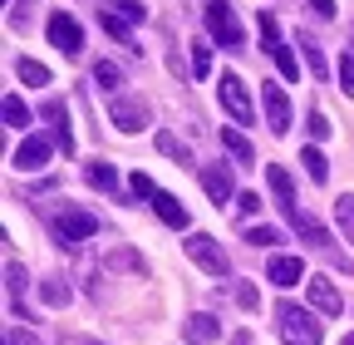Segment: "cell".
I'll list each match as a JSON object with an SVG mask.
<instances>
[{
  "instance_id": "1",
  "label": "cell",
  "mask_w": 354,
  "mask_h": 345,
  "mask_svg": "<svg viewBox=\"0 0 354 345\" xmlns=\"http://www.w3.org/2000/svg\"><path fill=\"white\" fill-rule=\"evenodd\" d=\"M207 30H212V39L221 50H241L246 45V35L236 25V10L227 6V0H212V6H207Z\"/></svg>"
},
{
  "instance_id": "2",
  "label": "cell",
  "mask_w": 354,
  "mask_h": 345,
  "mask_svg": "<svg viewBox=\"0 0 354 345\" xmlns=\"http://www.w3.org/2000/svg\"><path fill=\"white\" fill-rule=\"evenodd\" d=\"M216 99H221V109H227L236 123H251V118H256L251 94H246V79H241V74H232V69L216 79Z\"/></svg>"
},
{
  "instance_id": "3",
  "label": "cell",
  "mask_w": 354,
  "mask_h": 345,
  "mask_svg": "<svg viewBox=\"0 0 354 345\" xmlns=\"http://www.w3.org/2000/svg\"><path fill=\"white\" fill-rule=\"evenodd\" d=\"M183 251L192 256V262H197L207 276H227V272H232L227 251H221V247H216V237H207V232H192V237L183 242Z\"/></svg>"
},
{
  "instance_id": "4",
  "label": "cell",
  "mask_w": 354,
  "mask_h": 345,
  "mask_svg": "<svg viewBox=\"0 0 354 345\" xmlns=\"http://www.w3.org/2000/svg\"><path fill=\"white\" fill-rule=\"evenodd\" d=\"M261 39H266V55L281 64V74H286V79H300V60L290 55V45L281 39V25H276L271 10H261Z\"/></svg>"
},
{
  "instance_id": "5",
  "label": "cell",
  "mask_w": 354,
  "mask_h": 345,
  "mask_svg": "<svg viewBox=\"0 0 354 345\" xmlns=\"http://www.w3.org/2000/svg\"><path fill=\"white\" fill-rule=\"evenodd\" d=\"M281 335H286V345H320V321L310 311L281 306Z\"/></svg>"
},
{
  "instance_id": "6",
  "label": "cell",
  "mask_w": 354,
  "mask_h": 345,
  "mask_svg": "<svg viewBox=\"0 0 354 345\" xmlns=\"http://www.w3.org/2000/svg\"><path fill=\"white\" fill-rule=\"evenodd\" d=\"M94 232H99V218H94V212L64 207L59 218H55V237H59V242H88Z\"/></svg>"
},
{
  "instance_id": "7",
  "label": "cell",
  "mask_w": 354,
  "mask_h": 345,
  "mask_svg": "<svg viewBox=\"0 0 354 345\" xmlns=\"http://www.w3.org/2000/svg\"><path fill=\"white\" fill-rule=\"evenodd\" d=\"M44 30H50V45H55L59 55H79V50H84V30H79V20H74V15L55 10Z\"/></svg>"
},
{
  "instance_id": "8",
  "label": "cell",
  "mask_w": 354,
  "mask_h": 345,
  "mask_svg": "<svg viewBox=\"0 0 354 345\" xmlns=\"http://www.w3.org/2000/svg\"><path fill=\"white\" fill-rule=\"evenodd\" d=\"M261 104H266V123L271 134H290V99L281 84H261Z\"/></svg>"
},
{
  "instance_id": "9",
  "label": "cell",
  "mask_w": 354,
  "mask_h": 345,
  "mask_svg": "<svg viewBox=\"0 0 354 345\" xmlns=\"http://www.w3.org/2000/svg\"><path fill=\"white\" fill-rule=\"evenodd\" d=\"M55 153V139H44V134H25V143L15 148V168L20 172H39L44 163H50Z\"/></svg>"
},
{
  "instance_id": "10",
  "label": "cell",
  "mask_w": 354,
  "mask_h": 345,
  "mask_svg": "<svg viewBox=\"0 0 354 345\" xmlns=\"http://www.w3.org/2000/svg\"><path fill=\"white\" fill-rule=\"evenodd\" d=\"M305 296H310V306H315L320 316H339L344 311V301H339V291H335L330 276H310L305 281Z\"/></svg>"
},
{
  "instance_id": "11",
  "label": "cell",
  "mask_w": 354,
  "mask_h": 345,
  "mask_svg": "<svg viewBox=\"0 0 354 345\" xmlns=\"http://www.w3.org/2000/svg\"><path fill=\"white\" fill-rule=\"evenodd\" d=\"M109 118L123 128V134H138V128L148 123V109H143L138 99H113V104H109Z\"/></svg>"
},
{
  "instance_id": "12",
  "label": "cell",
  "mask_w": 354,
  "mask_h": 345,
  "mask_svg": "<svg viewBox=\"0 0 354 345\" xmlns=\"http://www.w3.org/2000/svg\"><path fill=\"white\" fill-rule=\"evenodd\" d=\"M300 276H305L300 256H271V267H266V281H271V286H281V291L300 286Z\"/></svg>"
},
{
  "instance_id": "13",
  "label": "cell",
  "mask_w": 354,
  "mask_h": 345,
  "mask_svg": "<svg viewBox=\"0 0 354 345\" xmlns=\"http://www.w3.org/2000/svg\"><path fill=\"white\" fill-rule=\"evenodd\" d=\"M266 183H271V193H276V202L286 207V218L295 222V212H300V207H295V188H290V172H286L281 163H271V168H266Z\"/></svg>"
},
{
  "instance_id": "14",
  "label": "cell",
  "mask_w": 354,
  "mask_h": 345,
  "mask_svg": "<svg viewBox=\"0 0 354 345\" xmlns=\"http://www.w3.org/2000/svg\"><path fill=\"white\" fill-rule=\"evenodd\" d=\"M202 188H207V197L221 207V202H227L232 193H236V183H232V172L227 168H221V163H212V168H202Z\"/></svg>"
},
{
  "instance_id": "15",
  "label": "cell",
  "mask_w": 354,
  "mask_h": 345,
  "mask_svg": "<svg viewBox=\"0 0 354 345\" xmlns=\"http://www.w3.org/2000/svg\"><path fill=\"white\" fill-rule=\"evenodd\" d=\"M153 212H158V218H162L172 232H183V227H187V207L177 202L172 193H153Z\"/></svg>"
},
{
  "instance_id": "16",
  "label": "cell",
  "mask_w": 354,
  "mask_h": 345,
  "mask_svg": "<svg viewBox=\"0 0 354 345\" xmlns=\"http://www.w3.org/2000/svg\"><path fill=\"white\" fill-rule=\"evenodd\" d=\"M44 118L55 123V143H64V153H74V134H69V114H64V104L50 99V104H44Z\"/></svg>"
},
{
  "instance_id": "17",
  "label": "cell",
  "mask_w": 354,
  "mask_h": 345,
  "mask_svg": "<svg viewBox=\"0 0 354 345\" xmlns=\"http://www.w3.org/2000/svg\"><path fill=\"white\" fill-rule=\"evenodd\" d=\"M221 148H227L236 163H256V148H251V139H246V134H236V128H221Z\"/></svg>"
},
{
  "instance_id": "18",
  "label": "cell",
  "mask_w": 354,
  "mask_h": 345,
  "mask_svg": "<svg viewBox=\"0 0 354 345\" xmlns=\"http://www.w3.org/2000/svg\"><path fill=\"white\" fill-rule=\"evenodd\" d=\"M290 227H295V232H300L310 247H330V232H325L315 218H310V212H295V222H290Z\"/></svg>"
},
{
  "instance_id": "19",
  "label": "cell",
  "mask_w": 354,
  "mask_h": 345,
  "mask_svg": "<svg viewBox=\"0 0 354 345\" xmlns=\"http://www.w3.org/2000/svg\"><path fill=\"white\" fill-rule=\"evenodd\" d=\"M183 326H187V335H192L197 345H212V340L221 335V321H212V316H187Z\"/></svg>"
},
{
  "instance_id": "20",
  "label": "cell",
  "mask_w": 354,
  "mask_h": 345,
  "mask_svg": "<svg viewBox=\"0 0 354 345\" xmlns=\"http://www.w3.org/2000/svg\"><path fill=\"white\" fill-rule=\"evenodd\" d=\"M30 123H35V114L25 109V99L20 94H6V128H20V134H25Z\"/></svg>"
},
{
  "instance_id": "21",
  "label": "cell",
  "mask_w": 354,
  "mask_h": 345,
  "mask_svg": "<svg viewBox=\"0 0 354 345\" xmlns=\"http://www.w3.org/2000/svg\"><path fill=\"white\" fill-rule=\"evenodd\" d=\"M300 163H305V172H310V183H330V163H325L320 148H300Z\"/></svg>"
},
{
  "instance_id": "22",
  "label": "cell",
  "mask_w": 354,
  "mask_h": 345,
  "mask_svg": "<svg viewBox=\"0 0 354 345\" xmlns=\"http://www.w3.org/2000/svg\"><path fill=\"white\" fill-rule=\"evenodd\" d=\"M335 222H339V237L354 247V193H344V197L335 202Z\"/></svg>"
},
{
  "instance_id": "23",
  "label": "cell",
  "mask_w": 354,
  "mask_h": 345,
  "mask_svg": "<svg viewBox=\"0 0 354 345\" xmlns=\"http://www.w3.org/2000/svg\"><path fill=\"white\" fill-rule=\"evenodd\" d=\"M15 74H20V84H35V89H44V84H50V69H44L39 60H20Z\"/></svg>"
},
{
  "instance_id": "24",
  "label": "cell",
  "mask_w": 354,
  "mask_h": 345,
  "mask_svg": "<svg viewBox=\"0 0 354 345\" xmlns=\"http://www.w3.org/2000/svg\"><path fill=\"white\" fill-rule=\"evenodd\" d=\"M94 84L104 94H118V84H123V74H118V64H109V60H99L94 64Z\"/></svg>"
},
{
  "instance_id": "25",
  "label": "cell",
  "mask_w": 354,
  "mask_h": 345,
  "mask_svg": "<svg viewBox=\"0 0 354 345\" xmlns=\"http://www.w3.org/2000/svg\"><path fill=\"white\" fill-rule=\"evenodd\" d=\"M300 50H305V60H310V74H315V79H325V74H330V69H325V55H320V39L300 35Z\"/></svg>"
},
{
  "instance_id": "26",
  "label": "cell",
  "mask_w": 354,
  "mask_h": 345,
  "mask_svg": "<svg viewBox=\"0 0 354 345\" xmlns=\"http://www.w3.org/2000/svg\"><path fill=\"white\" fill-rule=\"evenodd\" d=\"M88 183L104 188V193H118V172H113L109 163H88Z\"/></svg>"
},
{
  "instance_id": "27",
  "label": "cell",
  "mask_w": 354,
  "mask_h": 345,
  "mask_svg": "<svg viewBox=\"0 0 354 345\" xmlns=\"http://www.w3.org/2000/svg\"><path fill=\"white\" fill-rule=\"evenodd\" d=\"M99 25L113 35V39H123V45H128V39H133V30H128V20H118L113 10H99Z\"/></svg>"
},
{
  "instance_id": "28",
  "label": "cell",
  "mask_w": 354,
  "mask_h": 345,
  "mask_svg": "<svg viewBox=\"0 0 354 345\" xmlns=\"http://www.w3.org/2000/svg\"><path fill=\"white\" fill-rule=\"evenodd\" d=\"M113 15L133 25V20H143V15H148V6H143V0H113Z\"/></svg>"
},
{
  "instance_id": "29",
  "label": "cell",
  "mask_w": 354,
  "mask_h": 345,
  "mask_svg": "<svg viewBox=\"0 0 354 345\" xmlns=\"http://www.w3.org/2000/svg\"><path fill=\"white\" fill-rule=\"evenodd\" d=\"M246 242L251 247H276L281 242V227H246Z\"/></svg>"
},
{
  "instance_id": "30",
  "label": "cell",
  "mask_w": 354,
  "mask_h": 345,
  "mask_svg": "<svg viewBox=\"0 0 354 345\" xmlns=\"http://www.w3.org/2000/svg\"><path fill=\"white\" fill-rule=\"evenodd\" d=\"M192 74H197V79L212 74V45H192Z\"/></svg>"
},
{
  "instance_id": "31",
  "label": "cell",
  "mask_w": 354,
  "mask_h": 345,
  "mask_svg": "<svg viewBox=\"0 0 354 345\" xmlns=\"http://www.w3.org/2000/svg\"><path fill=\"white\" fill-rule=\"evenodd\" d=\"M158 148H162V153H167V158H177V163H192V153H187V148H183V143H177V139H172V134H158Z\"/></svg>"
},
{
  "instance_id": "32",
  "label": "cell",
  "mask_w": 354,
  "mask_h": 345,
  "mask_svg": "<svg viewBox=\"0 0 354 345\" xmlns=\"http://www.w3.org/2000/svg\"><path fill=\"white\" fill-rule=\"evenodd\" d=\"M339 89L354 94V55H339Z\"/></svg>"
},
{
  "instance_id": "33",
  "label": "cell",
  "mask_w": 354,
  "mask_h": 345,
  "mask_svg": "<svg viewBox=\"0 0 354 345\" xmlns=\"http://www.w3.org/2000/svg\"><path fill=\"white\" fill-rule=\"evenodd\" d=\"M305 128H310V139H330V118H325L320 109L310 114V123H305Z\"/></svg>"
},
{
  "instance_id": "34",
  "label": "cell",
  "mask_w": 354,
  "mask_h": 345,
  "mask_svg": "<svg viewBox=\"0 0 354 345\" xmlns=\"http://www.w3.org/2000/svg\"><path fill=\"white\" fill-rule=\"evenodd\" d=\"M44 301H50V306H64V301H69V286H59V281H44Z\"/></svg>"
},
{
  "instance_id": "35",
  "label": "cell",
  "mask_w": 354,
  "mask_h": 345,
  "mask_svg": "<svg viewBox=\"0 0 354 345\" xmlns=\"http://www.w3.org/2000/svg\"><path fill=\"white\" fill-rule=\"evenodd\" d=\"M6 276H10V296L20 301V291H25V267H20V262H10V267H6Z\"/></svg>"
},
{
  "instance_id": "36",
  "label": "cell",
  "mask_w": 354,
  "mask_h": 345,
  "mask_svg": "<svg viewBox=\"0 0 354 345\" xmlns=\"http://www.w3.org/2000/svg\"><path fill=\"white\" fill-rule=\"evenodd\" d=\"M133 193H138V197H153V193H158V183L148 178V172H133Z\"/></svg>"
},
{
  "instance_id": "37",
  "label": "cell",
  "mask_w": 354,
  "mask_h": 345,
  "mask_svg": "<svg viewBox=\"0 0 354 345\" xmlns=\"http://www.w3.org/2000/svg\"><path fill=\"white\" fill-rule=\"evenodd\" d=\"M236 301H241L246 311H256V306H261V296H256V286H246V281L236 286Z\"/></svg>"
},
{
  "instance_id": "38",
  "label": "cell",
  "mask_w": 354,
  "mask_h": 345,
  "mask_svg": "<svg viewBox=\"0 0 354 345\" xmlns=\"http://www.w3.org/2000/svg\"><path fill=\"white\" fill-rule=\"evenodd\" d=\"M305 6H310V10H315L320 20H335V0H305Z\"/></svg>"
},
{
  "instance_id": "39",
  "label": "cell",
  "mask_w": 354,
  "mask_h": 345,
  "mask_svg": "<svg viewBox=\"0 0 354 345\" xmlns=\"http://www.w3.org/2000/svg\"><path fill=\"white\" fill-rule=\"evenodd\" d=\"M236 207L246 212V218H251V212H261V193H241V197H236Z\"/></svg>"
},
{
  "instance_id": "40",
  "label": "cell",
  "mask_w": 354,
  "mask_h": 345,
  "mask_svg": "<svg viewBox=\"0 0 354 345\" xmlns=\"http://www.w3.org/2000/svg\"><path fill=\"white\" fill-rule=\"evenodd\" d=\"M10 345H39V340H35L30 330H10Z\"/></svg>"
},
{
  "instance_id": "41",
  "label": "cell",
  "mask_w": 354,
  "mask_h": 345,
  "mask_svg": "<svg viewBox=\"0 0 354 345\" xmlns=\"http://www.w3.org/2000/svg\"><path fill=\"white\" fill-rule=\"evenodd\" d=\"M339 345H354V335H344V340H339Z\"/></svg>"
},
{
  "instance_id": "42",
  "label": "cell",
  "mask_w": 354,
  "mask_h": 345,
  "mask_svg": "<svg viewBox=\"0 0 354 345\" xmlns=\"http://www.w3.org/2000/svg\"><path fill=\"white\" fill-rule=\"evenodd\" d=\"M236 345H246V340H236Z\"/></svg>"
}]
</instances>
